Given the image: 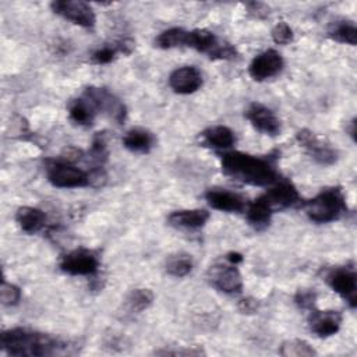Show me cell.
I'll return each instance as SVG.
<instances>
[{"instance_id":"d6986e66","label":"cell","mask_w":357,"mask_h":357,"mask_svg":"<svg viewBox=\"0 0 357 357\" xmlns=\"http://www.w3.org/2000/svg\"><path fill=\"white\" fill-rule=\"evenodd\" d=\"M123 145L130 152L148 153L155 145V137L151 131L141 127H135L124 134Z\"/></svg>"},{"instance_id":"d4e9b609","label":"cell","mask_w":357,"mask_h":357,"mask_svg":"<svg viewBox=\"0 0 357 357\" xmlns=\"http://www.w3.org/2000/svg\"><path fill=\"white\" fill-rule=\"evenodd\" d=\"M188 32L183 28H170L160 32L155 39V46L159 49H174V47H187L188 45Z\"/></svg>"},{"instance_id":"3957f363","label":"cell","mask_w":357,"mask_h":357,"mask_svg":"<svg viewBox=\"0 0 357 357\" xmlns=\"http://www.w3.org/2000/svg\"><path fill=\"white\" fill-rule=\"evenodd\" d=\"M304 212L315 223H329L337 220L346 211V198L339 187L322 190L314 198L303 204Z\"/></svg>"},{"instance_id":"e0dca14e","label":"cell","mask_w":357,"mask_h":357,"mask_svg":"<svg viewBox=\"0 0 357 357\" xmlns=\"http://www.w3.org/2000/svg\"><path fill=\"white\" fill-rule=\"evenodd\" d=\"M209 219V212L205 209H180L167 216V223L176 229L195 230L202 227Z\"/></svg>"},{"instance_id":"1f68e13d","label":"cell","mask_w":357,"mask_h":357,"mask_svg":"<svg viewBox=\"0 0 357 357\" xmlns=\"http://www.w3.org/2000/svg\"><path fill=\"white\" fill-rule=\"evenodd\" d=\"M155 354L158 356H201L205 354L201 349H178V350H172V349H160L155 350Z\"/></svg>"},{"instance_id":"5bb4252c","label":"cell","mask_w":357,"mask_h":357,"mask_svg":"<svg viewBox=\"0 0 357 357\" xmlns=\"http://www.w3.org/2000/svg\"><path fill=\"white\" fill-rule=\"evenodd\" d=\"M261 198L275 212L276 209H284L300 202V194L290 181H276Z\"/></svg>"},{"instance_id":"ac0fdd59","label":"cell","mask_w":357,"mask_h":357,"mask_svg":"<svg viewBox=\"0 0 357 357\" xmlns=\"http://www.w3.org/2000/svg\"><path fill=\"white\" fill-rule=\"evenodd\" d=\"M201 141L213 149H229L234 145L236 135L226 126H213L201 132Z\"/></svg>"},{"instance_id":"f1b7e54d","label":"cell","mask_w":357,"mask_h":357,"mask_svg":"<svg viewBox=\"0 0 357 357\" xmlns=\"http://www.w3.org/2000/svg\"><path fill=\"white\" fill-rule=\"evenodd\" d=\"M272 39L276 45H287L293 40V29L287 22L280 21L272 29Z\"/></svg>"},{"instance_id":"836d02e7","label":"cell","mask_w":357,"mask_h":357,"mask_svg":"<svg viewBox=\"0 0 357 357\" xmlns=\"http://www.w3.org/2000/svg\"><path fill=\"white\" fill-rule=\"evenodd\" d=\"M245 7L248 8V13L254 15L255 18H265L269 14V7H266L264 3H245Z\"/></svg>"},{"instance_id":"8fae6325","label":"cell","mask_w":357,"mask_h":357,"mask_svg":"<svg viewBox=\"0 0 357 357\" xmlns=\"http://www.w3.org/2000/svg\"><path fill=\"white\" fill-rule=\"evenodd\" d=\"M284 66L282 54L275 49H268L252 59L248 66V74L254 81H266L278 75Z\"/></svg>"},{"instance_id":"7c38bea8","label":"cell","mask_w":357,"mask_h":357,"mask_svg":"<svg viewBox=\"0 0 357 357\" xmlns=\"http://www.w3.org/2000/svg\"><path fill=\"white\" fill-rule=\"evenodd\" d=\"M244 116L257 131L265 135L275 137L280 132V121L278 116L268 106L259 102L250 103L244 112Z\"/></svg>"},{"instance_id":"277c9868","label":"cell","mask_w":357,"mask_h":357,"mask_svg":"<svg viewBox=\"0 0 357 357\" xmlns=\"http://www.w3.org/2000/svg\"><path fill=\"white\" fill-rule=\"evenodd\" d=\"M46 177L49 183L57 188H81L91 184L88 172L64 159L47 160Z\"/></svg>"},{"instance_id":"5b68a950","label":"cell","mask_w":357,"mask_h":357,"mask_svg":"<svg viewBox=\"0 0 357 357\" xmlns=\"http://www.w3.org/2000/svg\"><path fill=\"white\" fill-rule=\"evenodd\" d=\"M84 96L93 105L96 112L106 114L119 124L124 123L127 117V107L123 100L107 88L88 86L84 91Z\"/></svg>"},{"instance_id":"603a6c76","label":"cell","mask_w":357,"mask_h":357,"mask_svg":"<svg viewBox=\"0 0 357 357\" xmlns=\"http://www.w3.org/2000/svg\"><path fill=\"white\" fill-rule=\"evenodd\" d=\"M272 213H273V211L261 197L257 198L254 202H251L245 208V216H247L248 223L258 230H261L269 225Z\"/></svg>"},{"instance_id":"4fadbf2b","label":"cell","mask_w":357,"mask_h":357,"mask_svg":"<svg viewBox=\"0 0 357 357\" xmlns=\"http://www.w3.org/2000/svg\"><path fill=\"white\" fill-rule=\"evenodd\" d=\"M202 74L194 66H184L173 70L169 75L170 88L178 95H190L202 86Z\"/></svg>"},{"instance_id":"44dd1931","label":"cell","mask_w":357,"mask_h":357,"mask_svg":"<svg viewBox=\"0 0 357 357\" xmlns=\"http://www.w3.org/2000/svg\"><path fill=\"white\" fill-rule=\"evenodd\" d=\"M68 116L78 126H91L96 116V109L85 96H82L68 103Z\"/></svg>"},{"instance_id":"4dcf8cb0","label":"cell","mask_w":357,"mask_h":357,"mask_svg":"<svg viewBox=\"0 0 357 357\" xmlns=\"http://www.w3.org/2000/svg\"><path fill=\"white\" fill-rule=\"evenodd\" d=\"M105 132H98L93 137L92 146H91V158L102 163L107 158V148H106V139H105Z\"/></svg>"},{"instance_id":"8992f818","label":"cell","mask_w":357,"mask_h":357,"mask_svg":"<svg viewBox=\"0 0 357 357\" xmlns=\"http://www.w3.org/2000/svg\"><path fill=\"white\" fill-rule=\"evenodd\" d=\"M60 269L73 276H93L99 271V258L92 250L77 248L61 258Z\"/></svg>"},{"instance_id":"52a82bcc","label":"cell","mask_w":357,"mask_h":357,"mask_svg":"<svg viewBox=\"0 0 357 357\" xmlns=\"http://www.w3.org/2000/svg\"><path fill=\"white\" fill-rule=\"evenodd\" d=\"M237 265L215 264L206 272V280L216 290L226 294H237L243 290V278Z\"/></svg>"},{"instance_id":"484cf974","label":"cell","mask_w":357,"mask_h":357,"mask_svg":"<svg viewBox=\"0 0 357 357\" xmlns=\"http://www.w3.org/2000/svg\"><path fill=\"white\" fill-rule=\"evenodd\" d=\"M192 258L187 252H176L166 259V272L174 278H184L192 271Z\"/></svg>"},{"instance_id":"e575fe53","label":"cell","mask_w":357,"mask_h":357,"mask_svg":"<svg viewBox=\"0 0 357 357\" xmlns=\"http://www.w3.org/2000/svg\"><path fill=\"white\" fill-rule=\"evenodd\" d=\"M226 259H227V262H229V264H231V265H237V264L243 262V255H241L240 252L231 251V252H229V254L226 255Z\"/></svg>"},{"instance_id":"9a60e30c","label":"cell","mask_w":357,"mask_h":357,"mask_svg":"<svg viewBox=\"0 0 357 357\" xmlns=\"http://www.w3.org/2000/svg\"><path fill=\"white\" fill-rule=\"evenodd\" d=\"M205 199L213 209H218L222 212L237 213V212H243L247 208L245 199L240 194L225 190V188L208 190L205 192Z\"/></svg>"},{"instance_id":"ba28073f","label":"cell","mask_w":357,"mask_h":357,"mask_svg":"<svg viewBox=\"0 0 357 357\" xmlns=\"http://www.w3.org/2000/svg\"><path fill=\"white\" fill-rule=\"evenodd\" d=\"M53 13L82 28H92L96 22L93 8L81 0H57L50 4Z\"/></svg>"},{"instance_id":"30bf717a","label":"cell","mask_w":357,"mask_h":357,"mask_svg":"<svg viewBox=\"0 0 357 357\" xmlns=\"http://www.w3.org/2000/svg\"><path fill=\"white\" fill-rule=\"evenodd\" d=\"M325 280L335 293H337L347 301L350 308L356 307L357 278H356L354 268H349V266L333 268L326 273Z\"/></svg>"},{"instance_id":"2e32d148","label":"cell","mask_w":357,"mask_h":357,"mask_svg":"<svg viewBox=\"0 0 357 357\" xmlns=\"http://www.w3.org/2000/svg\"><path fill=\"white\" fill-rule=\"evenodd\" d=\"M310 329L319 337H329L340 329L342 314L339 311H311L308 317Z\"/></svg>"},{"instance_id":"4316f807","label":"cell","mask_w":357,"mask_h":357,"mask_svg":"<svg viewBox=\"0 0 357 357\" xmlns=\"http://www.w3.org/2000/svg\"><path fill=\"white\" fill-rule=\"evenodd\" d=\"M279 354L283 357H312L317 356V351L303 339H290L282 343Z\"/></svg>"},{"instance_id":"7402d4cb","label":"cell","mask_w":357,"mask_h":357,"mask_svg":"<svg viewBox=\"0 0 357 357\" xmlns=\"http://www.w3.org/2000/svg\"><path fill=\"white\" fill-rule=\"evenodd\" d=\"M153 301V293L149 289L144 287H137L132 289L124 298L123 308L126 314L134 315V314H141L144 310H146Z\"/></svg>"},{"instance_id":"ffe728a7","label":"cell","mask_w":357,"mask_h":357,"mask_svg":"<svg viewBox=\"0 0 357 357\" xmlns=\"http://www.w3.org/2000/svg\"><path fill=\"white\" fill-rule=\"evenodd\" d=\"M15 220L25 233L33 234L43 229L46 223V215L39 208L21 206L15 212Z\"/></svg>"},{"instance_id":"d590c367","label":"cell","mask_w":357,"mask_h":357,"mask_svg":"<svg viewBox=\"0 0 357 357\" xmlns=\"http://www.w3.org/2000/svg\"><path fill=\"white\" fill-rule=\"evenodd\" d=\"M349 132H350V137L353 138V141H356V119H353V120L350 121Z\"/></svg>"},{"instance_id":"cb8c5ba5","label":"cell","mask_w":357,"mask_h":357,"mask_svg":"<svg viewBox=\"0 0 357 357\" xmlns=\"http://www.w3.org/2000/svg\"><path fill=\"white\" fill-rule=\"evenodd\" d=\"M328 36L339 43L356 46L357 43V29L353 21L337 20L331 24L328 29Z\"/></svg>"},{"instance_id":"d6a6232c","label":"cell","mask_w":357,"mask_h":357,"mask_svg":"<svg viewBox=\"0 0 357 357\" xmlns=\"http://www.w3.org/2000/svg\"><path fill=\"white\" fill-rule=\"evenodd\" d=\"M237 308L241 314H254V312L258 311L259 303H258V300H255L252 297H245V298H241L238 301Z\"/></svg>"},{"instance_id":"7a4b0ae2","label":"cell","mask_w":357,"mask_h":357,"mask_svg":"<svg viewBox=\"0 0 357 357\" xmlns=\"http://www.w3.org/2000/svg\"><path fill=\"white\" fill-rule=\"evenodd\" d=\"M222 172L236 181L257 187L272 185L279 180L276 167L268 159L238 151L222 155Z\"/></svg>"},{"instance_id":"9c48e42d","label":"cell","mask_w":357,"mask_h":357,"mask_svg":"<svg viewBox=\"0 0 357 357\" xmlns=\"http://www.w3.org/2000/svg\"><path fill=\"white\" fill-rule=\"evenodd\" d=\"M296 139L317 163L322 166H331L337 160V151L328 142L319 139L312 131L303 128L297 131Z\"/></svg>"},{"instance_id":"83f0119b","label":"cell","mask_w":357,"mask_h":357,"mask_svg":"<svg viewBox=\"0 0 357 357\" xmlns=\"http://www.w3.org/2000/svg\"><path fill=\"white\" fill-rule=\"evenodd\" d=\"M21 300V290L14 283H8L6 280L1 282L0 286V301L3 305L13 307L17 305Z\"/></svg>"},{"instance_id":"6da1fadb","label":"cell","mask_w":357,"mask_h":357,"mask_svg":"<svg viewBox=\"0 0 357 357\" xmlns=\"http://www.w3.org/2000/svg\"><path fill=\"white\" fill-rule=\"evenodd\" d=\"M0 346L6 354L14 357H43L71 354L75 351V346L68 339L25 328L3 331Z\"/></svg>"},{"instance_id":"f546056e","label":"cell","mask_w":357,"mask_h":357,"mask_svg":"<svg viewBox=\"0 0 357 357\" xmlns=\"http://www.w3.org/2000/svg\"><path fill=\"white\" fill-rule=\"evenodd\" d=\"M315 301H317V293L311 289H300L294 296V303L301 310L312 311L315 308Z\"/></svg>"}]
</instances>
